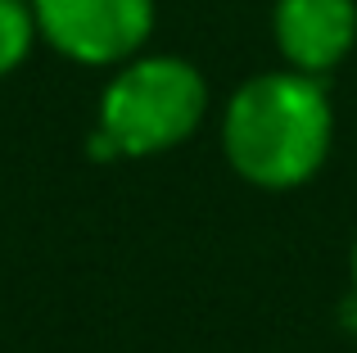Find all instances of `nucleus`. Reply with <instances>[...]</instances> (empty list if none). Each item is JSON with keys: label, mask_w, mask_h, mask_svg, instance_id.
Returning <instances> with one entry per match:
<instances>
[{"label": "nucleus", "mask_w": 357, "mask_h": 353, "mask_svg": "<svg viewBox=\"0 0 357 353\" xmlns=\"http://www.w3.org/2000/svg\"><path fill=\"white\" fill-rule=\"evenodd\" d=\"M335 141V109L321 77L298 68L253 73L222 109V154L258 190H294L321 172Z\"/></svg>", "instance_id": "1"}, {"label": "nucleus", "mask_w": 357, "mask_h": 353, "mask_svg": "<svg viewBox=\"0 0 357 353\" xmlns=\"http://www.w3.org/2000/svg\"><path fill=\"white\" fill-rule=\"evenodd\" d=\"M36 32L82 68H118L154 36V0H32Z\"/></svg>", "instance_id": "3"}, {"label": "nucleus", "mask_w": 357, "mask_h": 353, "mask_svg": "<svg viewBox=\"0 0 357 353\" xmlns=\"http://www.w3.org/2000/svg\"><path fill=\"white\" fill-rule=\"evenodd\" d=\"M208 114V82L181 54H131L100 91L96 127L122 159H149L185 145Z\"/></svg>", "instance_id": "2"}, {"label": "nucleus", "mask_w": 357, "mask_h": 353, "mask_svg": "<svg viewBox=\"0 0 357 353\" xmlns=\"http://www.w3.org/2000/svg\"><path fill=\"white\" fill-rule=\"evenodd\" d=\"M36 41L41 32H36L32 0H0V77L23 68Z\"/></svg>", "instance_id": "5"}, {"label": "nucleus", "mask_w": 357, "mask_h": 353, "mask_svg": "<svg viewBox=\"0 0 357 353\" xmlns=\"http://www.w3.org/2000/svg\"><path fill=\"white\" fill-rule=\"evenodd\" d=\"M353 294H357V245H353Z\"/></svg>", "instance_id": "6"}, {"label": "nucleus", "mask_w": 357, "mask_h": 353, "mask_svg": "<svg viewBox=\"0 0 357 353\" xmlns=\"http://www.w3.org/2000/svg\"><path fill=\"white\" fill-rule=\"evenodd\" d=\"M271 36L289 68L326 77L357 45V0H276Z\"/></svg>", "instance_id": "4"}]
</instances>
